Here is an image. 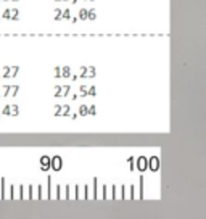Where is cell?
<instances>
[{"instance_id":"8fae6325","label":"cell","mask_w":206,"mask_h":219,"mask_svg":"<svg viewBox=\"0 0 206 219\" xmlns=\"http://www.w3.org/2000/svg\"><path fill=\"white\" fill-rule=\"evenodd\" d=\"M18 113H19V110H18V106H16V105H10V114L11 116H18Z\"/></svg>"},{"instance_id":"603a6c76","label":"cell","mask_w":206,"mask_h":219,"mask_svg":"<svg viewBox=\"0 0 206 219\" xmlns=\"http://www.w3.org/2000/svg\"><path fill=\"white\" fill-rule=\"evenodd\" d=\"M92 2H93V0H92Z\"/></svg>"},{"instance_id":"4fadbf2b","label":"cell","mask_w":206,"mask_h":219,"mask_svg":"<svg viewBox=\"0 0 206 219\" xmlns=\"http://www.w3.org/2000/svg\"><path fill=\"white\" fill-rule=\"evenodd\" d=\"M79 114L81 116H85V114H89V106H85V105H82L79 108Z\"/></svg>"},{"instance_id":"ffe728a7","label":"cell","mask_w":206,"mask_h":219,"mask_svg":"<svg viewBox=\"0 0 206 219\" xmlns=\"http://www.w3.org/2000/svg\"><path fill=\"white\" fill-rule=\"evenodd\" d=\"M95 106H89V114H95Z\"/></svg>"},{"instance_id":"ac0fdd59","label":"cell","mask_w":206,"mask_h":219,"mask_svg":"<svg viewBox=\"0 0 206 219\" xmlns=\"http://www.w3.org/2000/svg\"><path fill=\"white\" fill-rule=\"evenodd\" d=\"M2 18H5V19H11L10 18V8H7L5 11H3V15H2Z\"/></svg>"},{"instance_id":"9c48e42d","label":"cell","mask_w":206,"mask_h":219,"mask_svg":"<svg viewBox=\"0 0 206 219\" xmlns=\"http://www.w3.org/2000/svg\"><path fill=\"white\" fill-rule=\"evenodd\" d=\"M18 15H19V11H18V8H10V18L11 19H19L18 18Z\"/></svg>"},{"instance_id":"8992f818","label":"cell","mask_w":206,"mask_h":219,"mask_svg":"<svg viewBox=\"0 0 206 219\" xmlns=\"http://www.w3.org/2000/svg\"><path fill=\"white\" fill-rule=\"evenodd\" d=\"M60 74H61V77H71V68L69 66L60 68Z\"/></svg>"},{"instance_id":"277c9868","label":"cell","mask_w":206,"mask_h":219,"mask_svg":"<svg viewBox=\"0 0 206 219\" xmlns=\"http://www.w3.org/2000/svg\"><path fill=\"white\" fill-rule=\"evenodd\" d=\"M18 74V66H13V68H5L3 70V77H15Z\"/></svg>"},{"instance_id":"52a82bcc","label":"cell","mask_w":206,"mask_h":219,"mask_svg":"<svg viewBox=\"0 0 206 219\" xmlns=\"http://www.w3.org/2000/svg\"><path fill=\"white\" fill-rule=\"evenodd\" d=\"M158 166H160V161H158V158H150V169L154 171V169H158Z\"/></svg>"},{"instance_id":"e0dca14e","label":"cell","mask_w":206,"mask_h":219,"mask_svg":"<svg viewBox=\"0 0 206 219\" xmlns=\"http://www.w3.org/2000/svg\"><path fill=\"white\" fill-rule=\"evenodd\" d=\"M69 90H71L69 85H63V93H61V97H66L68 93H69Z\"/></svg>"},{"instance_id":"2e32d148","label":"cell","mask_w":206,"mask_h":219,"mask_svg":"<svg viewBox=\"0 0 206 219\" xmlns=\"http://www.w3.org/2000/svg\"><path fill=\"white\" fill-rule=\"evenodd\" d=\"M79 18L81 19H87V8H84V10L79 11Z\"/></svg>"},{"instance_id":"5b68a950","label":"cell","mask_w":206,"mask_h":219,"mask_svg":"<svg viewBox=\"0 0 206 219\" xmlns=\"http://www.w3.org/2000/svg\"><path fill=\"white\" fill-rule=\"evenodd\" d=\"M40 169L42 171H49L50 169V156L44 155V156L40 158Z\"/></svg>"},{"instance_id":"3957f363","label":"cell","mask_w":206,"mask_h":219,"mask_svg":"<svg viewBox=\"0 0 206 219\" xmlns=\"http://www.w3.org/2000/svg\"><path fill=\"white\" fill-rule=\"evenodd\" d=\"M79 76H82V77H93L95 76V68H81V73H79Z\"/></svg>"},{"instance_id":"7c38bea8","label":"cell","mask_w":206,"mask_h":219,"mask_svg":"<svg viewBox=\"0 0 206 219\" xmlns=\"http://www.w3.org/2000/svg\"><path fill=\"white\" fill-rule=\"evenodd\" d=\"M63 93V85H55V97H61Z\"/></svg>"},{"instance_id":"44dd1931","label":"cell","mask_w":206,"mask_h":219,"mask_svg":"<svg viewBox=\"0 0 206 219\" xmlns=\"http://www.w3.org/2000/svg\"><path fill=\"white\" fill-rule=\"evenodd\" d=\"M5 2H16V0H5Z\"/></svg>"},{"instance_id":"ba28073f","label":"cell","mask_w":206,"mask_h":219,"mask_svg":"<svg viewBox=\"0 0 206 219\" xmlns=\"http://www.w3.org/2000/svg\"><path fill=\"white\" fill-rule=\"evenodd\" d=\"M137 166H139V169H140V171H143L145 167H147V160H145L143 156L139 158V160H137Z\"/></svg>"},{"instance_id":"9a60e30c","label":"cell","mask_w":206,"mask_h":219,"mask_svg":"<svg viewBox=\"0 0 206 219\" xmlns=\"http://www.w3.org/2000/svg\"><path fill=\"white\" fill-rule=\"evenodd\" d=\"M61 8H55V19H57V21H60V19H61Z\"/></svg>"},{"instance_id":"30bf717a","label":"cell","mask_w":206,"mask_h":219,"mask_svg":"<svg viewBox=\"0 0 206 219\" xmlns=\"http://www.w3.org/2000/svg\"><path fill=\"white\" fill-rule=\"evenodd\" d=\"M69 18H71V11L68 10V8H66V10H63L61 11V19H69Z\"/></svg>"},{"instance_id":"5bb4252c","label":"cell","mask_w":206,"mask_h":219,"mask_svg":"<svg viewBox=\"0 0 206 219\" xmlns=\"http://www.w3.org/2000/svg\"><path fill=\"white\" fill-rule=\"evenodd\" d=\"M97 15H95V10H87V19H95Z\"/></svg>"},{"instance_id":"6da1fadb","label":"cell","mask_w":206,"mask_h":219,"mask_svg":"<svg viewBox=\"0 0 206 219\" xmlns=\"http://www.w3.org/2000/svg\"><path fill=\"white\" fill-rule=\"evenodd\" d=\"M19 90V85H5L3 87V97H15Z\"/></svg>"},{"instance_id":"7402d4cb","label":"cell","mask_w":206,"mask_h":219,"mask_svg":"<svg viewBox=\"0 0 206 219\" xmlns=\"http://www.w3.org/2000/svg\"><path fill=\"white\" fill-rule=\"evenodd\" d=\"M57 2H66V0H57Z\"/></svg>"},{"instance_id":"d6986e66","label":"cell","mask_w":206,"mask_h":219,"mask_svg":"<svg viewBox=\"0 0 206 219\" xmlns=\"http://www.w3.org/2000/svg\"><path fill=\"white\" fill-rule=\"evenodd\" d=\"M53 74H55V77H61V74H60V68H58V66L55 68V73H53Z\"/></svg>"},{"instance_id":"7a4b0ae2","label":"cell","mask_w":206,"mask_h":219,"mask_svg":"<svg viewBox=\"0 0 206 219\" xmlns=\"http://www.w3.org/2000/svg\"><path fill=\"white\" fill-rule=\"evenodd\" d=\"M63 167V160L60 156H53V158H50V169H53V171H60Z\"/></svg>"}]
</instances>
